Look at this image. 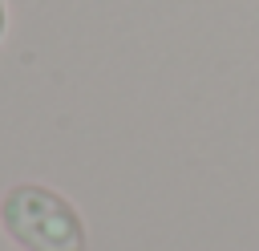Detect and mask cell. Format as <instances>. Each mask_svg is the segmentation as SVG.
I'll return each mask as SVG.
<instances>
[{
  "instance_id": "7a4b0ae2",
  "label": "cell",
  "mask_w": 259,
  "mask_h": 251,
  "mask_svg": "<svg viewBox=\"0 0 259 251\" xmlns=\"http://www.w3.org/2000/svg\"><path fill=\"white\" fill-rule=\"evenodd\" d=\"M0 36H4V4H0Z\"/></svg>"
},
{
  "instance_id": "6da1fadb",
  "label": "cell",
  "mask_w": 259,
  "mask_h": 251,
  "mask_svg": "<svg viewBox=\"0 0 259 251\" xmlns=\"http://www.w3.org/2000/svg\"><path fill=\"white\" fill-rule=\"evenodd\" d=\"M0 223L24 251H85V223L69 198L49 186L20 182L0 198Z\"/></svg>"
}]
</instances>
